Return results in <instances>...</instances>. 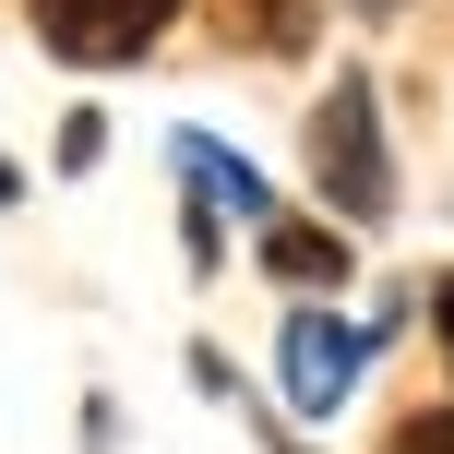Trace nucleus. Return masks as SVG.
Segmentation results:
<instances>
[{
    "instance_id": "nucleus-1",
    "label": "nucleus",
    "mask_w": 454,
    "mask_h": 454,
    "mask_svg": "<svg viewBox=\"0 0 454 454\" xmlns=\"http://www.w3.org/2000/svg\"><path fill=\"white\" fill-rule=\"evenodd\" d=\"M311 192L335 227H383L395 215V144H383V84L371 72H335V84L311 96Z\"/></svg>"
},
{
    "instance_id": "nucleus-2",
    "label": "nucleus",
    "mask_w": 454,
    "mask_h": 454,
    "mask_svg": "<svg viewBox=\"0 0 454 454\" xmlns=\"http://www.w3.org/2000/svg\"><path fill=\"white\" fill-rule=\"evenodd\" d=\"M371 359H383V311L347 323V311H287V335H275V383H287L299 419H335L347 395L371 383Z\"/></svg>"
},
{
    "instance_id": "nucleus-3",
    "label": "nucleus",
    "mask_w": 454,
    "mask_h": 454,
    "mask_svg": "<svg viewBox=\"0 0 454 454\" xmlns=\"http://www.w3.org/2000/svg\"><path fill=\"white\" fill-rule=\"evenodd\" d=\"M24 24H36L48 60H72V72H120V60H144V48L180 24V0H24Z\"/></svg>"
},
{
    "instance_id": "nucleus-4",
    "label": "nucleus",
    "mask_w": 454,
    "mask_h": 454,
    "mask_svg": "<svg viewBox=\"0 0 454 454\" xmlns=\"http://www.w3.org/2000/svg\"><path fill=\"white\" fill-rule=\"evenodd\" d=\"M168 168L192 180V204H215V215H239V227H263V215H287L263 192V168L239 156V144H215V132H168Z\"/></svg>"
},
{
    "instance_id": "nucleus-5",
    "label": "nucleus",
    "mask_w": 454,
    "mask_h": 454,
    "mask_svg": "<svg viewBox=\"0 0 454 454\" xmlns=\"http://www.w3.org/2000/svg\"><path fill=\"white\" fill-rule=\"evenodd\" d=\"M347 239H359V227H335V215H263L251 227V251H263L275 287H347Z\"/></svg>"
},
{
    "instance_id": "nucleus-6",
    "label": "nucleus",
    "mask_w": 454,
    "mask_h": 454,
    "mask_svg": "<svg viewBox=\"0 0 454 454\" xmlns=\"http://www.w3.org/2000/svg\"><path fill=\"white\" fill-rule=\"evenodd\" d=\"M227 24H239V48H263V60H299V48L323 36V0H227Z\"/></svg>"
},
{
    "instance_id": "nucleus-7",
    "label": "nucleus",
    "mask_w": 454,
    "mask_h": 454,
    "mask_svg": "<svg viewBox=\"0 0 454 454\" xmlns=\"http://www.w3.org/2000/svg\"><path fill=\"white\" fill-rule=\"evenodd\" d=\"M180 251H192V275H215V263H227V239H215V204H192V192H180Z\"/></svg>"
},
{
    "instance_id": "nucleus-8",
    "label": "nucleus",
    "mask_w": 454,
    "mask_h": 454,
    "mask_svg": "<svg viewBox=\"0 0 454 454\" xmlns=\"http://www.w3.org/2000/svg\"><path fill=\"white\" fill-rule=\"evenodd\" d=\"M383 454H454V407H419V419H407V431H395Z\"/></svg>"
},
{
    "instance_id": "nucleus-9",
    "label": "nucleus",
    "mask_w": 454,
    "mask_h": 454,
    "mask_svg": "<svg viewBox=\"0 0 454 454\" xmlns=\"http://www.w3.org/2000/svg\"><path fill=\"white\" fill-rule=\"evenodd\" d=\"M96 156H108V120L72 108V120H60V168H96Z\"/></svg>"
},
{
    "instance_id": "nucleus-10",
    "label": "nucleus",
    "mask_w": 454,
    "mask_h": 454,
    "mask_svg": "<svg viewBox=\"0 0 454 454\" xmlns=\"http://www.w3.org/2000/svg\"><path fill=\"white\" fill-rule=\"evenodd\" d=\"M431 335H442V359H454V275L431 287Z\"/></svg>"
},
{
    "instance_id": "nucleus-11",
    "label": "nucleus",
    "mask_w": 454,
    "mask_h": 454,
    "mask_svg": "<svg viewBox=\"0 0 454 454\" xmlns=\"http://www.w3.org/2000/svg\"><path fill=\"white\" fill-rule=\"evenodd\" d=\"M347 12H359V24H395V12H407V0H347Z\"/></svg>"
}]
</instances>
